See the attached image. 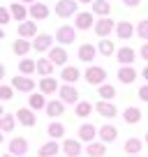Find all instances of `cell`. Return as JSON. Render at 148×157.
I'll list each match as a JSON object with an SVG mask.
<instances>
[{"instance_id":"obj_1","label":"cell","mask_w":148,"mask_h":157,"mask_svg":"<svg viewBox=\"0 0 148 157\" xmlns=\"http://www.w3.org/2000/svg\"><path fill=\"white\" fill-rule=\"evenodd\" d=\"M76 10H79V2H76V0H60V2H56V14H58L60 19L74 16Z\"/></svg>"},{"instance_id":"obj_2","label":"cell","mask_w":148,"mask_h":157,"mask_svg":"<svg viewBox=\"0 0 148 157\" xmlns=\"http://www.w3.org/2000/svg\"><path fill=\"white\" fill-rule=\"evenodd\" d=\"M84 78L88 81L90 86H99V83H104V78H107V69H104V67H95V65H90V67L86 69Z\"/></svg>"},{"instance_id":"obj_3","label":"cell","mask_w":148,"mask_h":157,"mask_svg":"<svg viewBox=\"0 0 148 157\" xmlns=\"http://www.w3.org/2000/svg\"><path fill=\"white\" fill-rule=\"evenodd\" d=\"M56 39L60 42V46L74 44V39H76V28H72V25H60V28L56 30Z\"/></svg>"},{"instance_id":"obj_4","label":"cell","mask_w":148,"mask_h":157,"mask_svg":"<svg viewBox=\"0 0 148 157\" xmlns=\"http://www.w3.org/2000/svg\"><path fill=\"white\" fill-rule=\"evenodd\" d=\"M58 93H60V102H65V104H76L79 102V90L74 88L72 83L58 86Z\"/></svg>"},{"instance_id":"obj_5","label":"cell","mask_w":148,"mask_h":157,"mask_svg":"<svg viewBox=\"0 0 148 157\" xmlns=\"http://www.w3.org/2000/svg\"><path fill=\"white\" fill-rule=\"evenodd\" d=\"M12 88L19 90V93H33L35 90V81L30 76H25V74H21V76L12 78Z\"/></svg>"},{"instance_id":"obj_6","label":"cell","mask_w":148,"mask_h":157,"mask_svg":"<svg viewBox=\"0 0 148 157\" xmlns=\"http://www.w3.org/2000/svg\"><path fill=\"white\" fill-rule=\"evenodd\" d=\"M28 16L33 21H44L46 16H49V7L44 5V2H30V7H28Z\"/></svg>"},{"instance_id":"obj_7","label":"cell","mask_w":148,"mask_h":157,"mask_svg":"<svg viewBox=\"0 0 148 157\" xmlns=\"http://www.w3.org/2000/svg\"><path fill=\"white\" fill-rule=\"evenodd\" d=\"M114 28H116V23L109 19V16H99V21H95V33H97V37H109Z\"/></svg>"},{"instance_id":"obj_8","label":"cell","mask_w":148,"mask_h":157,"mask_svg":"<svg viewBox=\"0 0 148 157\" xmlns=\"http://www.w3.org/2000/svg\"><path fill=\"white\" fill-rule=\"evenodd\" d=\"M14 118L23 125V127H35V123H37V118H35V113H33V109H30V106H25V109L21 106L19 111H16Z\"/></svg>"},{"instance_id":"obj_9","label":"cell","mask_w":148,"mask_h":157,"mask_svg":"<svg viewBox=\"0 0 148 157\" xmlns=\"http://www.w3.org/2000/svg\"><path fill=\"white\" fill-rule=\"evenodd\" d=\"M51 46H53V37L46 33L42 35H35V42H33V49L37 51V53H44V51H49Z\"/></svg>"},{"instance_id":"obj_10","label":"cell","mask_w":148,"mask_h":157,"mask_svg":"<svg viewBox=\"0 0 148 157\" xmlns=\"http://www.w3.org/2000/svg\"><path fill=\"white\" fill-rule=\"evenodd\" d=\"M25 152H28V141H25L23 136H14V139L10 141V155L23 157Z\"/></svg>"},{"instance_id":"obj_11","label":"cell","mask_w":148,"mask_h":157,"mask_svg":"<svg viewBox=\"0 0 148 157\" xmlns=\"http://www.w3.org/2000/svg\"><path fill=\"white\" fill-rule=\"evenodd\" d=\"M60 150H63L67 157H79V152L84 150V148H81V141H79V139H65L63 146H60Z\"/></svg>"},{"instance_id":"obj_12","label":"cell","mask_w":148,"mask_h":157,"mask_svg":"<svg viewBox=\"0 0 148 157\" xmlns=\"http://www.w3.org/2000/svg\"><path fill=\"white\" fill-rule=\"evenodd\" d=\"M93 109H95V111H97L102 118H116V116H118V109H116L111 102H107V99H99Z\"/></svg>"},{"instance_id":"obj_13","label":"cell","mask_w":148,"mask_h":157,"mask_svg":"<svg viewBox=\"0 0 148 157\" xmlns=\"http://www.w3.org/2000/svg\"><path fill=\"white\" fill-rule=\"evenodd\" d=\"M49 60L53 65H58V67L67 65V51H65V46H51L49 49Z\"/></svg>"},{"instance_id":"obj_14","label":"cell","mask_w":148,"mask_h":157,"mask_svg":"<svg viewBox=\"0 0 148 157\" xmlns=\"http://www.w3.org/2000/svg\"><path fill=\"white\" fill-rule=\"evenodd\" d=\"M137 76H139V74H137V69H134L132 65H123V67L118 69V81L125 83V86L134 83V78H137Z\"/></svg>"},{"instance_id":"obj_15","label":"cell","mask_w":148,"mask_h":157,"mask_svg":"<svg viewBox=\"0 0 148 157\" xmlns=\"http://www.w3.org/2000/svg\"><path fill=\"white\" fill-rule=\"evenodd\" d=\"M116 60H118L120 65H132L134 60H137V53H134V49H130V46H120V49L116 51Z\"/></svg>"},{"instance_id":"obj_16","label":"cell","mask_w":148,"mask_h":157,"mask_svg":"<svg viewBox=\"0 0 148 157\" xmlns=\"http://www.w3.org/2000/svg\"><path fill=\"white\" fill-rule=\"evenodd\" d=\"M74 28L76 30H90L93 28V12H79L76 21H74Z\"/></svg>"},{"instance_id":"obj_17","label":"cell","mask_w":148,"mask_h":157,"mask_svg":"<svg viewBox=\"0 0 148 157\" xmlns=\"http://www.w3.org/2000/svg\"><path fill=\"white\" fill-rule=\"evenodd\" d=\"M40 93L42 95H53V93H58V81H56L53 76H42V81H40Z\"/></svg>"},{"instance_id":"obj_18","label":"cell","mask_w":148,"mask_h":157,"mask_svg":"<svg viewBox=\"0 0 148 157\" xmlns=\"http://www.w3.org/2000/svg\"><path fill=\"white\" fill-rule=\"evenodd\" d=\"M86 155L88 157H104L107 155V146H104V141H88V146H86Z\"/></svg>"},{"instance_id":"obj_19","label":"cell","mask_w":148,"mask_h":157,"mask_svg":"<svg viewBox=\"0 0 148 157\" xmlns=\"http://www.w3.org/2000/svg\"><path fill=\"white\" fill-rule=\"evenodd\" d=\"M99 139H102L104 143H114L116 139H118V129L114 127V125H102V127L97 129Z\"/></svg>"},{"instance_id":"obj_20","label":"cell","mask_w":148,"mask_h":157,"mask_svg":"<svg viewBox=\"0 0 148 157\" xmlns=\"http://www.w3.org/2000/svg\"><path fill=\"white\" fill-rule=\"evenodd\" d=\"M44 109H46V116H49V118H60L65 113V102L53 99V102H46Z\"/></svg>"},{"instance_id":"obj_21","label":"cell","mask_w":148,"mask_h":157,"mask_svg":"<svg viewBox=\"0 0 148 157\" xmlns=\"http://www.w3.org/2000/svg\"><path fill=\"white\" fill-rule=\"evenodd\" d=\"M10 14H12V19L14 21H25L28 19V7L23 5V2H19V0H16V2H12V7H10Z\"/></svg>"},{"instance_id":"obj_22","label":"cell","mask_w":148,"mask_h":157,"mask_svg":"<svg viewBox=\"0 0 148 157\" xmlns=\"http://www.w3.org/2000/svg\"><path fill=\"white\" fill-rule=\"evenodd\" d=\"M35 35H37V23H35V21H21L19 23V37L30 39V37H35Z\"/></svg>"},{"instance_id":"obj_23","label":"cell","mask_w":148,"mask_h":157,"mask_svg":"<svg viewBox=\"0 0 148 157\" xmlns=\"http://www.w3.org/2000/svg\"><path fill=\"white\" fill-rule=\"evenodd\" d=\"M97 136V127H95V125H90V123H84L79 127V141H93V139Z\"/></svg>"},{"instance_id":"obj_24","label":"cell","mask_w":148,"mask_h":157,"mask_svg":"<svg viewBox=\"0 0 148 157\" xmlns=\"http://www.w3.org/2000/svg\"><path fill=\"white\" fill-rule=\"evenodd\" d=\"M81 76V72L76 67H69V65H63V72H60V78H63L65 83H76Z\"/></svg>"},{"instance_id":"obj_25","label":"cell","mask_w":148,"mask_h":157,"mask_svg":"<svg viewBox=\"0 0 148 157\" xmlns=\"http://www.w3.org/2000/svg\"><path fill=\"white\" fill-rule=\"evenodd\" d=\"M116 35H118L120 39H132L134 35V25L130 23V21H120V23H116Z\"/></svg>"},{"instance_id":"obj_26","label":"cell","mask_w":148,"mask_h":157,"mask_svg":"<svg viewBox=\"0 0 148 157\" xmlns=\"http://www.w3.org/2000/svg\"><path fill=\"white\" fill-rule=\"evenodd\" d=\"M58 152H60V143L53 139V141L44 143V146H42L40 150H37V155H40V157H56Z\"/></svg>"},{"instance_id":"obj_27","label":"cell","mask_w":148,"mask_h":157,"mask_svg":"<svg viewBox=\"0 0 148 157\" xmlns=\"http://www.w3.org/2000/svg\"><path fill=\"white\" fill-rule=\"evenodd\" d=\"M95 56H97V49L93 44H81L79 46V60L81 63H93Z\"/></svg>"},{"instance_id":"obj_28","label":"cell","mask_w":148,"mask_h":157,"mask_svg":"<svg viewBox=\"0 0 148 157\" xmlns=\"http://www.w3.org/2000/svg\"><path fill=\"white\" fill-rule=\"evenodd\" d=\"M90 5H93V14H97V16H109L111 14V2H109V0H93Z\"/></svg>"},{"instance_id":"obj_29","label":"cell","mask_w":148,"mask_h":157,"mask_svg":"<svg viewBox=\"0 0 148 157\" xmlns=\"http://www.w3.org/2000/svg\"><path fill=\"white\" fill-rule=\"evenodd\" d=\"M53 67H56V65L51 63L49 58H40L37 63H35V72L42 74V76H49V74H53Z\"/></svg>"},{"instance_id":"obj_30","label":"cell","mask_w":148,"mask_h":157,"mask_svg":"<svg viewBox=\"0 0 148 157\" xmlns=\"http://www.w3.org/2000/svg\"><path fill=\"white\" fill-rule=\"evenodd\" d=\"M33 49V44H30L25 37H19V39H14V44H12V51H14L16 56H25L28 51Z\"/></svg>"},{"instance_id":"obj_31","label":"cell","mask_w":148,"mask_h":157,"mask_svg":"<svg viewBox=\"0 0 148 157\" xmlns=\"http://www.w3.org/2000/svg\"><path fill=\"white\" fill-rule=\"evenodd\" d=\"M97 51H99L102 56H107V58H111V56L116 53V44L111 42V39L102 37V39H99V44H97Z\"/></svg>"},{"instance_id":"obj_32","label":"cell","mask_w":148,"mask_h":157,"mask_svg":"<svg viewBox=\"0 0 148 157\" xmlns=\"http://www.w3.org/2000/svg\"><path fill=\"white\" fill-rule=\"evenodd\" d=\"M16 127V118L12 113H2L0 116V132H14Z\"/></svg>"},{"instance_id":"obj_33","label":"cell","mask_w":148,"mask_h":157,"mask_svg":"<svg viewBox=\"0 0 148 157\" xmlns=\"http://www.w3.org/2000/svg\"><path fill=\"white\" fill-rule=\"evenodd\" d=\"M123 118H125V123H127V125H137L139 120H141V111H139L137 106H127L125 113H123Z\"/></svg>"},{"instance_id":"obj_34","label":"cell","mask_w":148,"mask_h":157,"mask_svg":"<svg viewBox=\"0 0 148 157\" xmlns=\"http://www.w3.org/2000/svg\"><path fill=\"white\" fill-rule=\"evenodd\" d=\"M46 134H49L51 139H56V141H58V139L65 136V125H63V123H51L49 127H46Z\"/></svg>"},{"instance_id":"obj_35","label":"cell","mask_w":148,"mask_h":157,"mask_svg":"<svg viewBox=\"0 0 148 157\" xmlns=\"http://www.w3.org/2000/svg\"><path fill=\"white\" fill-rule=\"evenodd\" d=\"M44 104H46V99H44V95H42V93H33V95H30V99H28V106L33 109V111L44 109Z\"/></svg>"},{"instance_id":"obj_36","label":"cell","mask_w":148,"mask_h":157,"mask_svg":"<svg viewBox=\"0 0 148 157\" xmlns=\"http://www.w3.org/2000/svg\"><path fill=\"white\" fill-rule=\"evenodd\" d=\"M97 95H99V99H107V102H111V99L116 97V88H114V86H107V83H99Z\"/></svg>"},{"instance_id":"obj_37","label":"cell","mask_w":148,"mask_h":157,"mask_svg":"<svg viewBox=\"0 0 148 157\" xmlns=\"http://www.w3.org/2000/svg\"><path fill=\"white\" fill-rule=\"evenodd\" d=\"M19 72H21V74H25V76L35 74V60H30V58H23V60L19 63Z\"/></svg>"},{"instance_id":"obj_38","label":"cell","mask_w":148,"mask_h":157,"mask_svg":"<svg viewBox=\"0 0 148 157\" xmlns=\"http://www.w3.org/2000/svg\"><path fill=\"white\" fill-rule=\"evenodd\" d=\"M141 150V141H139V139H127V141H125V152H127V155H137V152Z\"/></svg>"},{"instance_id":"obj_39","label":"cell","mask_w":148,"mask_h":157,"mask_svg":"<svg viewBox=\"0 0 148 157\" xmlns=\"http://www.w3.org/2000/svg\"><path fill=\"white\" fill-rule=\"evenodd\" d=\"M93 113V104L90 102H76V116L79 118H88Z\"/></svg>"},{"instance_id":"obj_40","label":"cell","mask_w":148,"mask_h":157,"mask_svg":"<svg viewBox=\"0 0 148 157\" xmlns=\"http://www.w3.org/2000/svg\"><path fill=\"white\" fill-rule=\"evenodd\" d=\"M14 97V88L12 86H0V102H10Z\"/></svg>"},{"instance_id":"obj_41","label":"cell","mask_w":148,"mask_h":157,"mask_svg":"<svg viewBox=\"0 0 148 157\" xmlns=\"http://www.w3.org/2000/svg\"><path fill=\"white\" fill-rule=\"evenodd\" d=\"M137 35H139L141 39H148V19L139 21V25H137Z\"/></svg>"},{"instance_id":"obj_42","label":"cell","mask_w":148,"mask_h":157,"mask_svg":"<svg viewBox=\"0 0 148 157\" xmlns=\"http://www.w3.org/2000/svg\"><path fill=\"white\" fill-rule=\"evenodd\" d=\"M10 21H12L10 10H7V7H0V25H7Z\"/></svg>"},{"instance_id":"obj_43","label":"cell","mask_w":148,"mask_h":157,"mask_svg":"<svg viewBox=\"0 0 148 157\" xmlns=\"http://www.w3.org/2000/svg\"><path fill=\"white\" fill-rule=\"evenodd\" d=\"M139 99H141V102H148V83L139 88Z\"/></svg>"},{"instance_id":"obj_44","label":"cell","mask_w":148,"mask_h":157,"mask_svg":"<svg viewBox=\"0 0 148 157\" xmlns=\"http://www.w3.org/2000/svg\"><path fill=\"white\" fill-rule=\"evenodd\" d=\"M139 56H141V58H143V60L148 63V42H146V44L141 46V49H139Z\"/></svg>"},{"instance_id":"obj_45","label":"cell","mask_w":148,"mask_h":157,"mask_svg":"<svg viewBox=\"0 0 148 157\" xmlns=\"http://www.w3.org/2000/svg\"><path fill=\"white\" fill-rule=\"evenodd\" d=\"M123 2H125V5H127V7H137L139 2H141V0H123Z\"/></svg>"},{"instance_id":"obj_46","label":"cell","mask_w":148,"mask_h":157,"mask_svg":"<svg viewBox=\"0 0 148 157\" xmlns=\"http://www.w3.org/2000/svg\"><path fill=\"white\" fill-rule=\"evenodd\" d=\"M2 78H5V65L0 63V81H2Z\"/></svg>"},{"instance_id":"obj_47","label":"cell","mask_w":148,"mask_h":157,"mask_svg":"<svg viewBox=\"0 0 148 157\" xmlns=\"http://www.w3.org/2000/svg\"><path fill=\"white\" fill-rule=\"evenodd\" d=\"M141 76H143V78H146V83H148V65H146V67H143V72H141Z\"/></svg>"},{"instance_id":"obj_48","label":"cell","mask_w":148,"mask_h":157,"mask_svg":"<svg viewBox=\"0 0 148 157\" xmlns=\"http://www.w3.org/2000/svg\"><path fill=\"white\" fill-rule=\"evenodd\" d=\"M0 39H5V30L2 28H0Z\"/></svg>"},{"instance_id":"obj_49","label":"cell","mask_w":148,"mask_h":157,"mask_svg":"<svg viewBox=\"0 0 148 157\" xmlns=\"http://www.w3.org/2000/svg\"><path fill=\"white\" fill-rule=\"evenodd\" d=\"M2 113H5V109H2V102H0V116H2Z\"/></svg>"},{"instance_id":"obj_50","label":"cell","mask_w":148,"mask_h":157,"mask_svg":"<svg viewBox=\"0 0 148 157\" xmlns=\"http://www.w3.org/2000/svg\"><path fill=\"white\" fill-rule=\"evenodd\" d=\"M76 2H93V0H76Z\"/></svg>"},{"instance_id":"obj_51","label":"cell","mask_w":148,"mask_h":157,"mask_svg":"<svg viewBox=\"0 0 148 157\" xmlns=\"http://www.w3.org/2000/svg\"><path fill=\"white\" fill-rule=\"evenodd\" d=\"M19 2H35V0H19Z\"/></svg>"},{"instance_id":"obj_52","label":"cell","mask_w":148,"mask_h":157,"mask_svg":"<svg viewBox=\"0 0 148 157\" xmlns=\"http://www.w3.org/2000/svg\"><path fill=\"white\" fill-rule=\"evenodd\" d=\"M2 157H14V155H10V152H7V155H2Z\"/></svg>"},{"instance_id":"obj_53","label":"cell","mask_w":148,"mask_h":157,"mask_svg":"<svg viewBox=\"0 0 148 157\" xmlns=\"http://www.w3.org/2000/svg\"><path fill=\"white\" fill-rule=\"evenodd\" d=\"M0 143H2V132H0Z\"/></svg>"},{"instance_id":"obj_54","label":"cell","mask_w":148,"mask_h":157,"mask_svg":"<svg viewBox=\"0 0 148 157\" xmlns=\"http://www.w3.org/2000/svg\"><path fill=\"white\" fill-rule=\"evenodd\" d=\"M146 143H148V132H146Z\"/></svg>"},{"instance_id":"obj_55","label":"cell","mask_w":148,"mask_h":157,"mask_svg":"<svg viewBox=\"0 0 148 157\" xmlns=\"http://www.w3.org/2000/svg\"><path fill=\"white\" fill-rule=\"evenodd\" d=\"M130 157H137V155H130Z\"/></svg>"}]
</instances>
